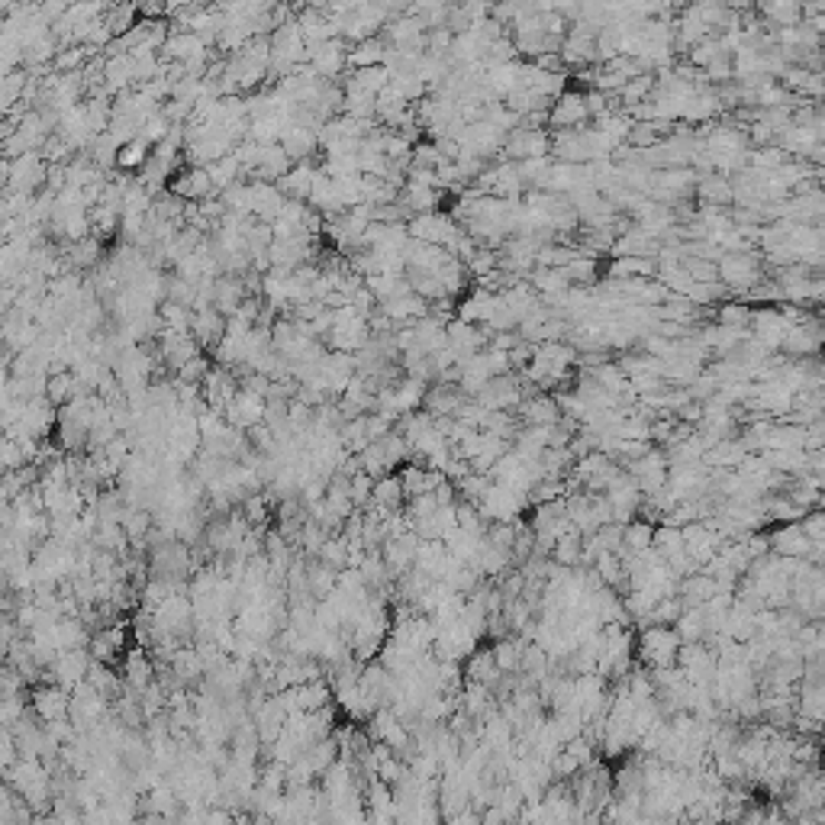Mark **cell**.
Returning a JSON list of instances; mask_svg holds the SVG:
<instances>
[{"label": "cell", "instance_id": "obj_4", "mask_svg": "<svg viewBox=\"0 0 825 825\" xmlns=\"http://www.w3.org/2000/svg\"><path fill=\"white\" fill-rule=\"evenodd\" d=\"M223 417L229 419V426L233 429H242V432H252L255 426L265 423V417H268V400L258 394H248V390H239L236 394V400L226 407V413Z\"/></svg>", "mask_w": 825, "mask_h": 825}, {"label": "cell", "instance_id": "obj_5", "mask_svg": "<svg viewBox=\"0 0 825 825\" xmlns=\"http://www.w3.org/2000/svg\"><path fill=\"white\" fill-rule=\"evenodd\" d=\"M226 326H229V319L219 310H200V313H194L191 336L200 342V348L216 352V346L223 342V336H226Z\"/></svg>", "mask_w": 825, "mask_h": 825}, {"label": "cell", "instance_id": "obj_2", "mask_svg": "<svg viewBox=\"0 0 825 825\" xmlns=\"http://www.w3.org/2000/svg\"><path fill=\"white\" fill-rule=\"evenodd\" d=\"M407 226H409V239L426 242V246H438V248H452L461 236L445 213H423V216L409 219Z\"/></svg>", "mask_w": 825, "mask_h": 825}, {"label": "cell", "instance_id": "obj_12", "mask_svg": "<svg viewBox=\"0 0 825 825\" xmlns=\"http://www.w3.org/2000/svg\"><path fill=\"white\" fill-rule=\"evenodd\" d=\"M104 20H106V29H110V33L120 35V39H123V35H126L129 29L136 26V23H133V20H136V7H106V16H104Z\"/></svg>", "mask_w": 825, "mask_h": 825}, {"label": "cell", "instance_id": "obj_1", "mask_svg": "<svg viewBox=\"0 0 825 825\" xmlns=\"http://www.w3.org/2000/svg\"><path fill=\"white\" fill-rule=\"evenodd\" d=\"M49 162H45L39 152H26L20 158H7L4 162V175H7V191H23V194H35L39 187L45 191L49 184Z\"/></svg>", "mask_w": 825, "mask_h": 825}, {"label": "cell", "instance_id": "obj_3", "mask_svg": "<svg viewBox=\"0 0 825 825\" xmlns=\"http://www.w3.org/2000/svg\"><path fill=\"white\" fill-rule=\"evenodd\" d=\"M168 191L175 197H181L184 204H204L210 197H219L216 187H213V177L206 168H194V165H184L175 177L168 181Z\"/></svg>", "mask_w": 825, "mask_h": 825}, {"label": "cell", "instance_id": "obj_6", "mask_svg": "<svg viewBox=\"0 0 825 825\" xmlns=\"http://www.w3.org/2000/svg\"><path fill=\"white\" fill-rule=\"evenodd\" d=\"M319 171L323 168H313L310 162H300V165H294V168H290L281 181H277V187H281V194L287 200H304L307 204L310 194H313V184H317Z\"/></svg>", "mask_w": 825, "mask_h": 825}, {"label": "cell", "instance_id": "obj_10", "mask_svg": "<svg viewBox=\"0 0 825 825\" xmlns=\"http://www.w3.org/2000/svg\"><path fill=\"white\" fill-rule=\"evenodd\" d=\"M100 258H104V246H100L97 236H87V239L75 242V246L68 248L71 268H97Z\"/></svg>", "mask_w": 825, "mask_h": 825}, {"label": "cell", "instance_id": "obj_11", "mask_svg": "<svg viewBox=\"0 0 825 825\" xmlns=\"http://www.w3.org/2000/svg\"><path fill=\"white\" fill-rule=\"evenodd\" d=\"M148 152H152V146H148L146 139H133V142H126V146L120 148V156H116V168H123V171H136L139 175L142 168L148 165Z\"/></svg>", "mask_w": 825, "mask_h": 825}, {"label": "cell", "instance_id": "obj_7", "mask_svg": "<svg viewBox=\"0 0 825 825\" xmlns=\"http://www.w3.org/2000/svg\"><path fill=\"white\" fill-rule=\"evenodd\" d=\"M294 168V158L284 152V146L277 142V146H265V156H261V165H258V171H255V181H281L287 171Z\"/></svg>", "mask_w": 825, "mask_h": 825}, {"label": "cell", "instance_id": "obj_8", "mask_svg": "<svg viewBox=\"0 0 825 825\" xmlns=\"http://www.w3.org/2000/svg\"><path fill=\"white\" fill-rule=\"evenodd\" d=\"M387 52H390V45L384 43L381 35H374V39H365V43L352 45V52H348V65H352L355 71L358 68H377V65L387 62Z\"/></svg>", "mask_w": 825, "mask_h": 825}, {"label": "cell", "instance_id": "obj_13", "mask_svg": "<svg viewBox=\"0 0 825 825\" xmlns=\"http://www.w3.org/2000/svg\"><path fill=\"white\" fill-rule=\"evenodd\" d=\"M584 116V104L580 97H561V104L555 106V123H578Z\"/></svg>", "mask_w": 825, "mask_h": 825}, {"label": "cell", "instance_id": "obj_9", "mask_svg": "<svg viewBox=\"0 0 825 825\" xmlns=\"http://www.w3.org/2000/svg\"><path fill=\"white\" fill-rule=\"evenodd\" d=\"M206 171H210L216 194H226L229 187H236V184H239V177L246 175V171H242V165H239V158H236V156L219 158V162H213Z\"/></svg>", "mask_w": 825, "mask_h": 825}]
</instances>
